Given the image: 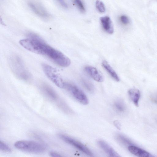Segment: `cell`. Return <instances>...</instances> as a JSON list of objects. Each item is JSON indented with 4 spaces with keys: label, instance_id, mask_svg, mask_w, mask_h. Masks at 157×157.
I'll return each instance as SVG.
<instances>
[{
    "label": "cell",
    "instance_id": "ba28073f",
    "mask_svg": "<svg viewBox=\"0 0 157 157\" xmlns=\"http://www.w3.org/2000/svg\"><path fill=\"white\" fill-rule=\"evenodd\" d=\"M86 72L92 78L99 82H102L103 77L101 74L95 67L90 66H87L84 68Z\"/></svg>",
    "mask_w": 157,
    "mask_h": 157
},
{
    "label": "cell",
    "instance_id": "7c38bea8",
    "mask_svg": "<svg viewBox=\"0 0 157 157\" xmlns=\"http://www.w3.org/2000/svg\"><path fill=\"white\" fill-rule=\"evenodd\" d=\"M128 93L130 98L134 104L138 107L140 97V91L137 89H131L128 90Z\"/></svg>",
    "mask_w": 157,
    "mask_h": 157
},
{
    "label": "cell",
    "instance_id": "277c9868",
    "mask_svg": "<svg viewBox=\"0 0 157 157\" xmlns=\"http://www.w3.org/2000/svg\"><path fill=\"white\" fill-rule=\"evenodd\" d=\"M43 70L46 76L59 87L63 88L64 82L55 68L46 63L42 64Z\"/></svg>",
    "mask_w": 157,
    "mask_h": 157
},
{
    "label": "cell",
    "instance_id": "52a82bcc",
    "mask_svg": "<svg viewBox=\"0 0 157 157\" xmlns=\"http://www.w3.org/2000/svg\"><path fill=\"white\" fill-rule=\"evenodd\" d=\"M32 11L37 15L44 19H49L51 16L45 7L40 3L34 1L29 3Z\"/></svg>",
    "mask_w": 157,
    "mask_h": 157
},
{
    "label": "cell",
    "instance_id": "30bf717a",
    "mask_svg": "<svg viewBox=\"0 0 157 157\" xmlns=\"http://www.w3.org/2000/svg\"><path fill=\"white\" fill-rule=\"evenodd\" d=\"M100 21L104 30L109 34H112L114 32V28L112 21L107 16L101 17Z\"/></svg>",
    "mask_w": 157,
    "mask_h": 157
},
{
    "label": "cell",
    "instance_id": "7a4b0ae2",
    "mask_svg": "<svg viewBox=\"0 0 157 157\" xmlns=\"http://www.w3.org/2000/svg\"><path fill=\"white\" fill-rule=\"evenodd\" d=\"M10 67L15 75L19 79L27 80L30 75L21 58L16 55L10 56L9 59Z\"/></svg>",
    "mask_w": 157,
    "mask_h": 157
},
{
    "label": "cell",
    "instance_id": "3957f363",
    "mask_svg": "<svg viewBox=\"0 0 157 157\" xmlns=\"http://www.w3.org/2000/svg\"><path fill=\"white\" fill-rule=\"evenodd\" d=\"M14 146L18 149L33 153L43 152L45 150L43 145L33 141H18L15 143Z\"/></svg>",
    "mask_w": 157,
    "mask_h": 157
},
{
    "label": "cell",
    "instance_id": "9c48e42d",
    "mask_svg": "<svg viewBox=\"0 0 157 157\" xmlns=\"http://www.w3.org/2000/svg\"><path fill=\"white\" fill-rule=\"evenodd\" d=\"M128 149L131 153L138 157H156L134 145L129 146Z\"/></svg>",
    "mask_w": 157,
    "mask_h": 157
},
{
    "label": "cell",
    "instance_id": "5bb4252c",
    "mask_svg": "<svg viewBox=\"0 0 157 157\" xmlns=\"http://www.w3.org/2000/svg\"><path fill=\"white\" fill-rule=\"evenodd\" d=\"M102 66L109 74L115 80L118 82L120 80L119 77L114 70L105 60H103L102 63Z\"/></svg>",
    "mask_w": 157,
    "mask_h": 157
},
{
    "label": "cell",
    "instance_id": "5b68a950",
    "mask_svg": "<svg viewBox=\"0 0 157 157\" xmlns=\"http://www.w3.org/2000/svg\"><path fill=\"white\" fill-rule=\"evenodd\" d=\"M63 88L67 90L78 101L84 105L89 102L87 98L79 87L72 83L64 82Z\"/></svg>",
    "mask_w": 157,
    "mask_h": 157
},
{
    "label": "cell",
    "instance_id": "ffe728a7",
    "mask_svg": "<svg viewBox=\"0 0 157 157\" xmlns=\"http://www.w3.org/2000/svg\"><path fill=\"white\" fill-rule=\"evenodd\" d=\"M0 149L2 151L10 152L11 151V149L7 145L3 142L0 141Z\"/></svg>",
    "mask_w": 157,
    "mask_h": 157
},
{
    "label": "cell",
    "instance_id": "6da1fadb",
    "mask_svg": "<svg viewBox=\"0 0 157 157\" xmlns=\"http://www.w3.org/2000/svg\"><path fill=\"white\" fill-rule=\"evenodd\" d=\"M28 37L19 41L24 48L35 53L46 56L56 64L62 59L64 54L47 44L38 35L29 33Z\"/></svg>",
    "mask_w": 157,
    "mask_h": 157
},
{
    "label": "cell",
    "instance_id": "8992f818",
    "mask_svg": "<svg viewBox=\"0 0 157 157\" xmlns=\"http://www.w3.org/2000/svg\"><path fill=\"white\" fill-rule=\"evenodd\" d=\"M59 137L64 142L76 147L86 155L90 157H94L92 152L80 142L65 135L60 134Z\"/></svg>",
    "mask_w": 157,
    "mask_h": 157
},
{
    "label": "cell",
    "instance_id": "ac0fdd59",
    "mask_svg": "<svg viewBox=\"0 0 157 157\" xmlns=\"http://www.w3.org/2000/svg\"><path fill=\"white\" fill-rule=\"evenodd\" d=\"M96 6L98 11L103 13L105 11V7L104 3L100 1H97L96 2Z\"/></svg>",
    "mask_w": 157,
    "mask_h": 157
},
{
    "label": "cell",
    "instance_id": "8fae6325",
    "mask_svg": "<svg viewBox=\"0 0 157 157\" xmlns=\"http://www.w3.org/2000/svg\"><path fill=\"white\" fill-rule=\"evenodd\" d=\"M98 143L100 147L107 154L109 157H121L105 141L99 140Z\"/></svg>",
    "mask_w": 157,
    "mask_h": 157
},
{
    "label": "cell",
    "instance_id": "9a60e30c",
    "mask_svg": "<svg viewBox=\"0 0 157 157\" xmlns=\"http://www.w3.org/2000/svg\"><path fill=\"white\" fill-rule=\"evenodd\" d=\"M115 109L120 113H123L126 109V107L124 101L121 100H118L114 103Z\"/></svg>",
    "mask_w": 157,
    "mask_h": 157
},
{
    "label": "cell",
    "instance_id": "4fadbf2b",
    "mask_svg": "<svg viewBox=\"0 0 157 157\" xmlns=\"http://www.w3.org/2000/svg\"><path fill=\"white\" fill-rule=\"evenodd\" d=\"M42 88L45 94L51 99L53 101L58 99L57 94L51 87L44 84L42 85Z\"/></svg>",
    "mask_w": 157,
    "mask_h": 157
},
{
    "label": "cell",
    "instance_id": "e0dca14e",
    "mask_svg": "<svg viewBox=\"0 0 157 157\" xmlns=\"http://www.w3.org/2000/svg\"><path fill=\"white\" fill-rule=\"evenodd\" d=\"M82 82L83 86L89 92H93L94 91V86L90 82L83 79L82 80Z\"/></svg>",
    "mask_w": 157,
    "mask_h": 157
},
{
    "label": "cell",
    "instance_id": "d6986e66",
    "mask_svg": "<svg viewBox=\"0 0 157 157\" xmlns=\"http://www.w3.org/2000/svg\"><path fill=\"white\" fill-rule=\"evenodd\" d=\"M74 3L77 6L78 9L82 13L85 12V8L82 2L80 0H75L74 1Z\"/></svg>",
    "mask_w": 157,
    "mask_h": 157
},
{
    "label": "cell",
    "instance_id": "2e32d148",
    "mask_svg": "<svg viewBox=\"0 0 157 157\" xmlns=\"http://www.w3.org/2000/svg\"><path fill=\"white\" fill-rule=\"evenodd\" d=\"M117 139L124 144L128 145V146L134 145L130 140L123 135L120 134L117 135Z\"/></svg>",
    "mask_w": 157,
    "mask_h": 157
},
{
    "label": "cell",
    "instance_id": "603a6c76",
    "mask_svg": "<svg viewBox=\"0 0 157 157\" xmlns=\"http://www.w3.org/2000/svg\"><path fill=\"white\" fill-rule=\"evenodd\" d=\"M60 4L65 8H68V5L67 3L63 0H59L58 1Z\"/></svg>",
    "mask_w": 157,
    "mask_h": 157
},
{
    "label": "cell",
    "instance_id": "cb8c5ba5",
    "mask_svg": "<svg viewBox=\"0 0 157 157\" xmlns=\"http://www.w3.org/2000/svg\"><path fill=\"white\" fill-rule=\"evenodd\" d=\"M114 124L115 126L118 129H120L121 124L118 121H114Z\"/></svg>",
    "mask_w": 157,
    "mask_h": 157
},
{
    "label": "cell",
    "instance_id": "44dd1931",
    "mask_svg": "<svg viewBox=\"0 0 157 157\" xmlns=\"http://www.w3.org/2000/svg\"><path fill=\"white\" fill-rule=\"evenodd\" d=\"M121 22L124 25H127L129 22V20L128 17L126 15H121L120 18Z\"/></svg>",
    "mask_w": 157,
    "mask_h": 157
},
{
    "label": "cell",
    "instance_id": "7402d4cb",
    "mask_svg": "<svg viewBox=\"0 0 157 157\" xmlns=\"http://www.w3.org/2000/svg\"><path fill=\"white\" fill-rule=\"evenodd\" d=\"M50 155L51 157H63L58 153L54 151L50 152Z\"/></svg>",
    "mask_w": 157,
    "mask_h": 157
}]
</instances>
